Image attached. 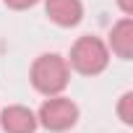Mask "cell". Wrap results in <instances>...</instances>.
Wrapping results in <instances>:
<instances>
[{"label":"cell","instance_id":"obj_7","mask_svg":"<svg viewBox=\"0 0 133 133\" xmlns=\"http://www.w3.org/2000/svg\"><path fill=\"white\" fill-rule=\"evenodd\" d=\"M117 117L123 125H133V91H125L117 99Z\"/></svg>","mask_w":133,"mask_h":133},{"label":"cell","instance_id":"obj_6","mask_svg":"<svg viewBox=\"0 0 133 133\" xmlns=\"http://www.w3.org/2000/svg\"><path fill=\"white\" fill-rule=\"evenodd\" d=\"M107 47H110V55H115L120 60H130L133 57V16H123L112 26Z\"/></svg>","mask_w":133,"mask_h":133},{"label":"cell","instance_id":"obj_9","mask_svg":"<svg viewBox=\"0 0 133 133\" xmlns=\"http://www.w3.org/2000/svg\"><path fill=\"white\" fill-rule=\"evenodd\" d=\"M117 8L123 11V16H133V0H117Z\"/></svg>","mask_w":133,"mask_h":133},{"label":"cell","instance_id":"obj_4","mask_svg":"<svg viewBox=\"0 0 133 133\" xmlns=\"http://www.w3.org/2000/svg\"><path fill=\"white\" fill-rule=\"evenodd\" d=\"M47 18L60 29H73L84 21V3L81 0H44Z\"/></svg>","mask_w":133,"mask_h":133},{"label":"cell","instance_id":"obj_5","mask_svg":"<svg viewBox=\"0 0 133 133\" xmlns=\"http://www.w3.org/2000/svg\"><path fill=\"white\" fill-rule=\"evenodd\" d=\"M0 128L5 133H37V112L24 104H8L0 110Z\"/></svg>","mask_w":133,"mask_h":133},{"label":"cell","instance_id":"obj_3","mask_svg":"<svg viewBox=\"0 0 133 133\" xmlns=\"http://www.w3.org/2000/svg\"><path fill=\"white\" fill-rule=\"evenodd\" d=\"M78 115H81L78 104L71 97L55 94V97H47L42 102V107L37 110V123H39V128H44L50 133H65L78 123Z\"/></svg>","mask_w":133,"mask_h":133},{"label":"cell","instance_id":"obj_1","mask_svg":"<svg viewBox=\"0 0 133 133\" xmlns=\"http://www.w3.org/2000/svg\"><path fill=\"white\" fill-rule=\"evenodd\" d=\"M29 81L42 97L63 94L68 89V84H71V65L57 52H44V55H39L31 63Z\"/></svg>","mask_w":133,"mask_h":133},{"label":"cell","instance_id":"obj_8","mask_svg":"<svg viewBox=\"0 0 133 133\" xmlns=\"http://www.w3.org/2000/svg\"><path fill=\"white\" fill-rule=\"evenodd\" d=\"M5 3V8H11V11H29V8H34L39 0H3Z\"/></svg>","mask_w":133,"mask_h":133},{"label":"cell","instance_id":"obj_2","mask_svg":"<svg viewBox=\"0 0 133 133\" xmlns=\"http://www.w3.org/2000/svg\"><path fill=\"white\" fill-rule=\"evenodd\" d=\"M65 60H68L71 71H76L81 76H99L110 65V47L102 37L84 34L71 44V55Z\"/></svg>","mask_w":133,"mask_h":133}]
</instances>
